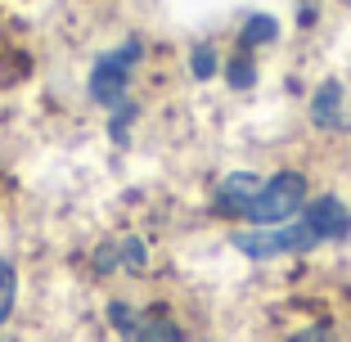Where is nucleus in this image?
Masks as SVG:
<instances>
[{
	"mask_svg": "<svg viewBox=\"0 0 351 342\" xmlns=\"http://www.w3.org/2000/svg\"><path fill=\"white\" fill-rule=\"evenodd\" d=\"M302 203H306V180H302L298 171H279V176H270L266 185H261V194L248 203L243 221H252V225H284V221H293L302 212Z\"/></svg>",
	"mask_w": 351,
	"mask_h": 342,
	"instance_id": "obj_1",
	"label": "nucleus"
},
{
	"mask_svg": "<svg viewBox=\"0 0 351 342\" xmlns=\"http://www.w3.org/2000/svg\"><path fill=\"white\" fill-rule=\"evenodd\" d=\"M320 239L311 234L306 221H284L275 230H248V234H234V248L248 252V257L266 261V257H279V252H306L315 248Z\"/></svg>",
	"mask_w": 351,
	"mask_h": 342,
	"instance_id": "obj_2",
	"label": "nucleus"
},
{
	"mask_svg": "<svg viewBox=\"0 0 351 342\" xmlns=\"http://www.w3.org/2000/svg\"><path fill=\"white\" fill-rule=\"evenodd\" d=\"M135 63H140V41H126L122 50L104 54V59L95 63V73H90V99L95 104H104V108L122 104V90H126V82H131Z\"/></svg>",
	"mask_w": 351,
	"mask_h": 342,
	"instance_id": "obj_3",
	"label": "nucleus"
},
{
	"mask_svg": "<svg viewBox=\"0 0 351 342\" xmlns=\"http://www.w3.org/2000/svg\"><path fill=\"white\" fill-rule=\"evenodd\" d=\"M113 324L122 329L126 342H180V329H176L162 311H131V306L117 302L113 306Z\"/></svg>",
	"mask_w": 351,
	"mask_h": 342,
	"instance_id": "obj_4",
	"label": "nucleus"
},
{
	"mask_svg": "<svg viewBox=\"0 0 351 342\" xmlns=\"http://www.w3.org/2000/svg\"><path fill=\"white\" fill-rule=\"evenodd\" d=\"M261 185H266V180L252 176V171H234V176H226L217 185V212H221V217H239V221H243V212H248V203L261 194Z\"/></svg>",
	"mask_w": 351,
	"mask_h": 342,
	"instance_id": "obj_5",
	"label": "nucleus"
},
{
	"mask_svg": "<svg viewBox=\"0 0 351 342\" xmlns=\"http://www.w3.org/2000/svg\"><path fill=\"white\" fill-rule=\"evenodd\" d=\"M306 225H311V234L315 239H347L351 234V212L342 208L338 198H315L306 208Z\"/></svg>",
	"mask_w": 351,
	"mask_h": 342,
	"instance_id": "obj_6",
	"label": "nucleus"
},
{
	"mask_svg": "<svg viewBox=\"0 0 351 342\" xmlns=\"http://www.w3.org/2000/svg\"><path fill=\"white\" fill-rule=\"evenodd\" d=\"M338 104H342V86L338 82H324L320 95H315V104H311V113H315V122H320V126H342Z\"/></svg>",
	"mask_w": 351,
	"mask_h": 342,
	"instance_id": "obj_7",
	"label": "nucleus"
},
{
	"mask_svg": "<svg viewBox=\"0 0 351 342\" xmlns=\"http://www.w3.org/2000/svg\"><path fill=\"white\" fill-rule=\"evenodd\" d=\"M275 19H266V14H257V19H248V27H243V50H252V45H266L275 41Z\"/></svg>",
	"mask_w": 351,
	"mask_h": 342,
	"instance_id": "obj_8",
	"label": "nucleus"
},
{
	"mask_svg": "<svg viewBox=\"0 0 351 342\" xmlns=\"http://www.w3.org/2000/svg\"><path fill=\"white\" fill-rule=\"evenodd\" d=\"M14 289H19V280H14V266L0 257V320H10V311H14Z\"/></svg>",
	"mask_w": 351,
	"mask_h": 342,
	"instance_id": "obj_9",
	"label": "nucleus"
},
{
	"mask_svg": "<svg viewBox=\"0 0 351 342\" xmlns=\"http://www.w3.org/2000/svg\"><path fill=\"white\" fill-rule=\"evenodd\" d=\"M189 68H194L198 82H207V77L217 73V54H212V45H194V54H189Z\"/></svg>",
	"mask_w": 351,
	"mask_h": 342,
	"instance_id": "obj_10",
	"label": "nucleus"
},
{
	"mask_svg": "<svg viewBox=\"0 0 351 342\" xmlns=\"http://www.w3.org/2000/svg\"><path fill=\"white\" fill-rule=\"evenodd\" d=\"M230 86H234V90L252 86V63L248 59H234V63H230Z\"/></svg>",
	"mask_w": 351,
	"mask_h": 342,
	"instance_id": "obj_11",
	"label": "nucleus"
},
{
	"mask_svg": "<svg viewBox=\"0 0 351 342\" xmlns=\"http://www.w3.org/2000/svg\"><path fill=\"white\" fill-rule=\"evenodd\" d=\"M122 261H126V266H145V243H135V239H126V243H122Z\"/></svg>",
	"mask_w": 351,
	"mask_h": 342,
	"instance_id": "obj_12",
	"label": "nucleus"
},
{
	"mask_svg": "<svg viewBox=\"0 0 351 342\" xmlns=\"http://www.w3.org/2000/svg\"><path fill=\"white\" fill-rule=\"evenodd\" d=\"M289 342H333L324 329H306V333H298V338H289Z\"/></svg>",
	"mask_w": 351,
	"mask_h": 342,
	"instance_id": "obj_13",
	"label": "nucleus"
},
{
	"mask_svg": "<svg viewBox=\"0 0 351 342\" xmlns=\"http://www.w3.org/2000/svg\"><path fill=\"white\" fill-rule=\"evenodd\" d=\"M347 5H351V0H347Z\"/></svg>",
	"mask_w": 351,
	"mask_h": 342,
	"instance_id": "obj_14",
	"label": "nucleus"
}]
</instances>
